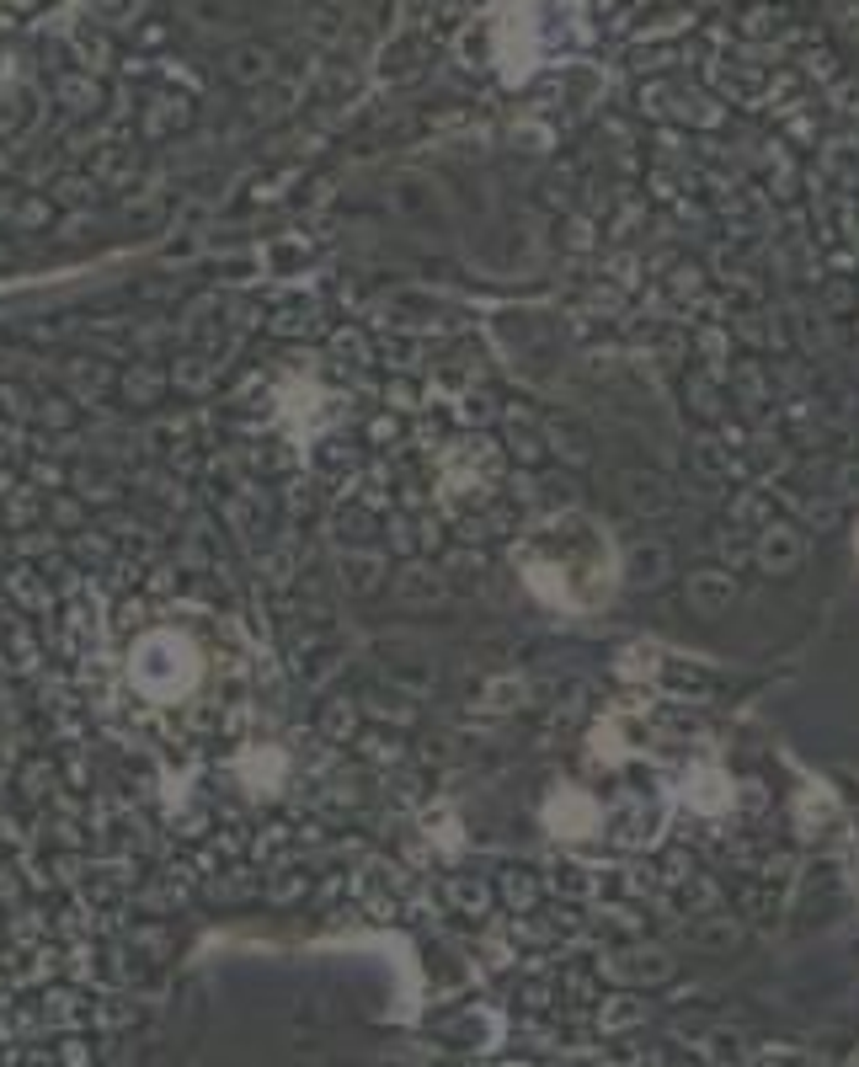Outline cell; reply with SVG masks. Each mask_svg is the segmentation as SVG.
<instances>
[{
    "label": "cell",
    "instance_id": "cell-1",
    "mask_svg": "<svg viewBox=\"0 0 859 1067\" xmlns=\"http://www.w3.org/2000/svg\"><path fill=\"white\" fill-rule=\"evenodd\" d=\"M70 673L102 732L177 758L245 748L262 710L245 620L209 582L172 571L91 587L70 614Z\"/></svg>",
    "mask_w": 859,
    "mask_h": 1067
},
{
    "label": "cell",
    "instance_id": "cell-2",
    "mask_svg": "<svg viewBox=\"0 0 859 1067\" xmlns=\"http://www.w3.org/2000/svg\"><path fill=\"white\" fill-rule=\"evenodd\" d=\"M507 1067H529V1063H507Z\"/></svg>",
    "mask_w": 859,
    "mask_h": 1067
}]
</instances>
